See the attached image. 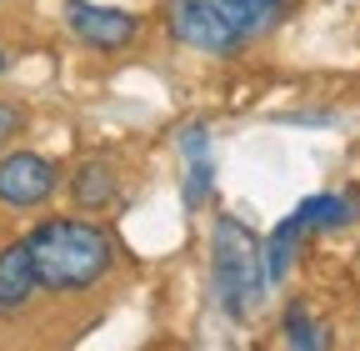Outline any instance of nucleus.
Segmentation results:
<instances>
[{"mask_svg":"<svg viewBox=\"0 0 360 351\" xmlns=\"http://www.w3.org/2000/svg\"><path fill=\"white\" fill-rule=\"evenodd\" d=\"M25 246L35 261L40 291H56V296H85L115 271L110 231L85 221V216H45L25 236Z\"/></svg>","mask_w":360,"mask_h":351,"instance_id":"nucleus-1","label":"nucleus"},{"mask_svg":"<svg viewBox=\"0 0 360 351\" xmlns=\"http://www.w3.org/2000/svg\"><path fill=\"white\" fill-rule=\"evenodd\" d=\"M290 11V0H170L165 25L180 46L205 56H240L250 40L270 35Z\"/></svg>","mask_w":360,"mask_h":351,"instance_id":"nucleus-2","label":"nucleus"},{"mask_svg":"<svg viewBox=\"0 0 360 351\" xmlns=\"http://www.w3.org/2000/svg\"><path fill=\"white\" fill-rule=\"evenodd\" d=\"M210 281H215V301L220 312L231 321H245L250 306L265 296V261H260V241L231 221V216H220L215 221V236H210Z\"/></svg>","mask_w":360,"mask_h":351,"instance_id":"nucleus-3","label":"nucleus"},{"mask_svg":"<svg viewBox=\"0 0 360 351\" xmlns=\"http://www.w3.org/2000/svg\"><path fill=\"white\" fill-rule=\"evenodd\" d=\"M65 25L80 46L101 51V56H115V51H130L141 40V20L130 11H110V6H90V0H65Z\"/></svg>","mask_w":360,"mask_h":351,"instance_id":"nucleus-4","label":"nucleus"},{"mask_svg":"<svg viewBox=\"0 0 360 351\" xmlns=\"http://www.w3.org/2000/svg\"><path fill=\"white\" fill-rule=\"evenodd\" d=\"M56 196V166L40 151H11L0 161V206L6 211H40Z\"/></svg>","mask_w":360,"mask_h":351,"instance_id":"nucleus-5","label":"nucleus"},{"mask_svg":"<svg viewBox=\"0 0 360 351\" xmlns=\"http://www.w3.org/2000/svg\"><path fill=\"white\" fill-rule=\"evenodd\" d=\"M35 291H40V276H35L30 246L25 241H11L6 251H0V321L20 316Z\"/></svg>","mask_w":360,"mask_h":351,"instance_id":"nucleus-6","label":"nucleus"},{"mask_svg":"<svg viewBox=\"0 0 360 351\" xmlns=\"http://www.w3.org/2000/svg\"><path fill=\"white\" fill-rule=\"evenodd\" d=\"M180 151H186V206L200 211L215 191V161H210V130L186 125L180 130Z\"/></svg>","mask_w":360,"mask_h":351,"instance_id":"nucleus-7","label":"nucleus"},{"mask_svg":"<svg viewBox=\"0 0 360 351\" xmlns=\"http://www.w3.org/2000/svg\"><path fill=\"white\" fill-rule=\"evenodd\" d=\"M120 196V176L110 171V161H80L70 176V201L80 211H110Z\"/></svg>","mask_w":360,"mask_h":351,"instance_id":"nucleus-8","label":"nucleus"},{"mask_svg":"<svg viewBox=\"0 0 360 351\" xmlns=\"http://www.w3.org/2000/svg\"><path fill=\"white\" fill-rule=\"evenodd\" d=\"M350 221H355V201L340 196V191H321V196L295 206V226L300 231H340Z\"/></svg>","mask_w":360,"mask_h":351,"instance_id":"nucleus-9","label":"nucleus"},{"mask_svg":"<svg viewBox=\"0 0 360 351\" xmlns=\"http://www.w3.org/2000/svg\"><path fill=\"white\" fill-rule=\"evenodd\" d=\"M305 231L295 226V216H285V221L276 226V231H270V241L260 246V261H265V281L270 286H276L285 271H290V256H295V241H300Z\"/></svg>","mask_w":360,"mask_h":351,"instance_id":"nucleus-10","label":"nucleus"},{"mask_svg":"<svg viewBox=\"0 0 360 351\" xmlns=\"http://www.w3.org/2000/svg\"><path fill=\"white\" fill-rule=\"evenodd\" d=\"M285 336H290V351H326V326L315 321L305 306H285Z\"/></svg>","mask_w":360,"mask_h":351,"instance_id":"nucleus-11","label":"nucleus"},{"mask_svg":"<svg viewBox=\"0 0 360 351\" xmlns=\"http://www.w3.org/2000/svg\"><path fill=\"white\" fill-rule=\"evenodd\" d=\"M25 130V106L20 101H0V146H11Z\"/></svg>","mask_w":360,"mask_h":351,"instance_id":"nucleus-12","label":"nucleus"},{"mask_svg":"<svg viewBox=\"0 0 360 351\" xmlns=\"http://www.w3.org/2000/svg\"><path fill=\"white\" fill-rule=\"evenodd\" d=\"M11 70V56H6V46H0V75H6Z\"/></svg>","mask_w":360,"mask_h":351,"instance_id":"nucleus-13","label":"nucleus"},{"mask_svg":"<svg viewBox=\"0 0 360 351\" xmlns=\"http://www.w3.org/2000/svg\"><path fill=\"white\" fill-rule=\"evenodd\" d=\"M0 6H6V0H0Z\"/></svg>","mask_w":360,"mask_h":351,"instance_id":"nucleus-14","label":"nucleus"}]
</instances>
